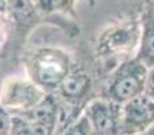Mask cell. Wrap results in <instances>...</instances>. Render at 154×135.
<instances>
[{
	"label": "cell",
	"mask_w": 154,
	"mask_h": 135,
	"mask_svg": "<svg viewBox=\"0 0 154 135\" xmlns=\"http://www.w3.org/2000/svg\"><path fill=\"white\" fill-rule=\"evenodd\" d=\"M26 76L43 92L54 95L73 68L69 51L56 46L37 48L24 58Z\"/></svg>",
	"instance_id": "obj_1"
},
{
	"label": "cell",
	"mask_w": 154,
	"mask_h": 135,
	"mask_svg": "<svg viewBox=\"0 0 154 135\" xmlns=\"http://www.w3.org/2000/svg\"><path fill=\"white\" fill-rule=\"evenodd\" d=\"M146 76L147 68L135 56L128 57L109 74L103 97L122 106L143 93Z\"/></svg>",
	"instance_id": "obj_2"
},
{
	"label": "cell",
	"mask_w": 154,
	"mask_h": 135,
	"mask_svg": "<svg viewBox=\"0 0 154 135\" xmlns=\"http://www.w3.org/2000/svg\"><path fill=\"white\" fill-rule=\"evenodd\" d=\"M58 100L48 95L30 111L11 114L10 135H57Z\"/></svg>",
	"instance_id": "obj_3"
},
{
	"label": "cell",
	"mask_w": 154,
	"mask_h": 135,
	"mask_svg": "<svg viewBox=\"0 0 154 135\" xmlns=\"http://www.w3.org/2000/svg\"><path fill=\"white\" fill-rule=\"evenodd\" d=\"M46 96L48 93L27 76H11L0 87V107L10 114L30 111Z\"/></svg>",
	"instance_id": "obj_4"
},
{
	"label": "cell",
	"mask_w": 154,
	"mask_h": 135,
	"mask_svg": "<svg viewBox=\"0 0 154 135\" xmlns=\"http://www.w3.org/2000/svg\"><path fill=\"white\" fill-rule=\"evenodd\" d=\"M139 34H141V22L128 19L116 23L108 24L100 31L95 41V54L97 57H107L123 54L138 48Z\"/></svg>",
	"instance_id": "obj_5"
},
{
	"label": "cell",
	"mask_w": 154,
	"mask_h": 135,
	"mask_svg": "<svg viewBox=\"0 0 154 135\" xmlns=\"http://www.w3.org/2000/svg\"><path fill=\"white\" fill-rule=\"evenodd\" d=\"M93 133L100 135H123L122 106L106 97L91 99L82 111Z\"/></svg>",
	"instance_id": "obj_6"
},
{
	"label": "cell",
	"mask_w": 154,
	"mask_h": 135,
	"mask_svg": "<svg viewBox=\"0 0 154 135\" xmlns=\"http://www.w3.org/2000/svg\"><path fill=\"white\" fill-rule=\"evenodd\" d=\"M123 135H139L154 127V103L145 93L122 104Z\"/></svg>",
	"instance_id": "obj_7"
},
{
	"label": "cell",
	"mask_w": 154,
	"mask_h": 135,
	"mask_svg": "<svg viewBox=\"0 0 154 135\" xmlns=\"http://www.w3.org/2000/svg\"><path fill=\"white\" fill-rule=\"evenodd\" d=\"M92 89V78L82 69L72 68L70 73L66 76L61 87L54 95L65 106L73 108L75 111L82 114L85 106L89 101V93Z\"/></svg>",
	"instance_id": "obj_8"
},
{
	"label": "cell",
	"mask_w": 154,
	"mask_h": 135,
	"mask_svg": "<svg viewBox=\"0 0 154 135\" xmlns=\"http://www.w3.org/2000/svg\"><path fill=\"white\" fill-rule=\"evenodd\" d=\"M141 34L135 57L147 69L154 68V16L147 7L142 8L141 14Z\"/></svg>",
	"instance_id": "obj_9"
},
{
	"label": "cell",
	"mask_w": 154,
	"mask_h": 135,
	"mask_svg": "<svg viewBox=\"0 0 154 135\" xmlns=\"http://www.w3.org/2000/svg\"><path fill=\"white\" fill-rule=\"evenodd\" d=\"M39 12L35 0H8L7 19L19 29H26L38 20Z\"/></svg>",
	"instance_id": "obj_10"
},
{
	"label": "cell",
	"mask_w": 154,
	"mask_h": 135,
	"mask_svg": "<svg viewBox=\"0 0 154 135\" xmlns=\"http://www.w3.org/2000/svg\"><path fill=\"white\" fill-rule=\"evenodd\" d=\"M79 0H35L39 15H65L75 16L76 3Z\"/></svg>",
	"instance_id": "obj_11"
},
{
	"label": "cell",
	"mask_w": 154,
	"mask_h": 135,
	"mask_svg": "<svg viewBox=\"0 0 154 135\" xmlns=\"http://www.w3.org/2000/svg\"><path fill=\"white\" fill-rule=\"evenodd\" d=\"M60 135H92V128L84 114H81Z\"/></svg>",
	"instance_id": "obj_12"
},
{
	"label": "cell",
	"mask_w": 154,
	"mask_h": 135,
	"mask_svg": "<svg viewBox=\"0 0 154 135\" xmlns=\"http://www.w3.org/2000/svg\"><path fill=\"white\" fill-rule=\"evenodd\" d=\"M11 114L0 107V135H10Z\"/></svg>",
	"instance_id": "obj_13"
},
{
	"label": "cell",
	"mask_w": 154,
	"mask_h": 135,
	"mask_svg": "<svg viewBox=\"0 0 154 135\" xmlns=\"http://www.w3.org/2000/svg\"><path fill=\"white\" fill-rule=\"evenodd\" d=\"M143 93L150 100H153V103H154V68L147 69V76H146V81H145Z\"/></svg>",
	"instance_id": "obj_14"
},
{
	"label": "cell",
	"mask_w": 154,
	"mask_h": 135,
	"mask_svg": "<svg viewBox=\"0 0 154 135\" xmlns=\"http://www.w3.org/2000/svg\"><path fill=\"white\" fill-rule=\"evenodd\" d=\"M7 32H8V19L7 16L0 15V50H2L3 45L5 42Z\"/></svg>",
	"instance_id": "obj_15"
},
{
	"label": "cell",
	"mask_w": 154,
	"mask_h": 135,
	"mask_svg": "<svg viewBox=\"0 0 154 135\" xmlns=\"http://www.w3.org/2000/svg\"><path fill=\"white\" fill-rule=\"evenodd\" d=\"M7 8H8V0H0V15L7 16Z\"/></svg>",
	"instance_id": "obj_16"
},
{
	"label": "cell",
	"mask_w": 154,
	"mask_h": 135,
	"mask_svg": "<svg viewBox=\"0 0 154 135\" xmlns=\"http://www.w3.org/2000/svg\"><path fill=\"white\" fill-rule=\"evenodd\" d=\"M146 7H147V8H149V10H150V11H152V14H153V16H154V0H152V2H150V3H149V4H147V5H146Z\"/></svg>",
	"instance_id": "obj_17"
},
{
	"label": "cell",
	"mask_w": 154,
	"mask_h": 135,
	"mask_svg": "<svg viewBox=\"0 0 154 135\" xmlns=\"http://www.w3.org/2000/svg\"><path fill=\"white\" fill-rule=\"evenodd\" d=\"M137 2L141 3V4H142V8H143V7H146V5L149 4V3L152 2V0H137Z\"/></svg>",
	"instance_id": "obj_18"
},
{
	"label": "cell",
	"mask_w": 154,
	"mask_h": 135,
	"mask_svg": "<svg viewBox=\"0 0 154 135\" xmlns=\"http://www.w3.org/2000/svg\"><path fill=\"white\" fill-rule=\"evenodd\" d=\"M139 135H154V127H152L150 130H147L146 133H143V134H139Z\"/></svg>",
	"instance_id": "obj_19"
},
{
	"label": "cell",
	"mask_w": 154,
	"mask_h": 135,
	"mask_svg": "<svg viewBox=\"0 0 154 135\" xmlns=\"http://www.w3.org/2000/svg\"><path fill=\"white\" fill-rule=\"evenodd\" d=\"M96 2H97V0H87L88 5H91V7H95V5H96Z\"/></svg>",
	"instance_id": "obj_20"
},
{
	"label": "cell",
	"mask_w": 154,
	"mask_h": 135,
	"mask_svg": "<svg viewBox=\"0 0 154 135\" xmlns=\"http://www.w3.org/2000/svg\"><path fill=\"white\" fill-rule=\"evenodd\" d=\"M92 135H100V134H96V133H93V131H92Z\"/></svg>",
	"instance_id": "obj_21"
}]
</instances>
